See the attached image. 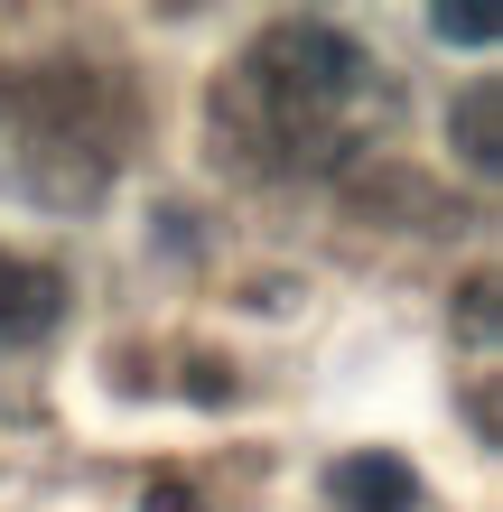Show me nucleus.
<instances>
[{"label": "nucleus", "mask_w": 503, "mask_h": 512, "mask_svg": "<svg viewBox=\"0 0 503 512\" xmlns=\"http://www.w3.org/2000/svg\"><path fill=\"white\" fill-rule=\"evenodd\" d=\"M224 149L271 177H336L392 122V75L336 19H271L215 94Z\"/></svg>", "instance_id": "1"}, {"label": "nucleus", "mask_w": 503, "mask_h": 512, "mask_svg": "<svg viewBox=\"0 0 503 512\" xmlns=\"http://www.w3.org/2000/svg\"><path fill=\"white\" fill-rule=\"evenodd\" d=\"M131 159V94L94 56H38L0 75V187L47 215H84Z\"/></svg>", "instance_id": "2"}, {"label": "nucleus", "mask_w": 503, "mask_h": 512, "mask_svg": "<svg viewBox=\"0 0 503 512\" xmlns=\"http://www.w3.org/2000/svg\"><path fill=\"white\" fill-rule=\"evenodd\" d=\"M56 317H66V280H56L47 261H28V252H0V336L38 345Z\"/></svg>", "instance_id": "3"}, {"label": "nucleus", "mask_w": 503, "mask_h": 512, "mask_svg": "<svg viewBox=\"0 0 503 512\" xmlns=\"http://www.w3.org/2000/svg\"><path fill=\"white\" fill-rule=\"evenodd\" d=\"M327 503L336 512H410L420 503V475H410L401 457H382V447H364V457L327 466Z\"/></svg>", "instance_id": "4"}, {"label": "nucleus", "mask_w": 503, "mask_h": 512, "mask_svg": "<svg viewBox=\"0 0 503 512\" xmlns=\"http://www.w3.org/2000/svg\"><path fill=\"white\" fill-rule=\"evenodd\" d=\"M457 149H466V168H476V177H494V75H476V84H466V103H457Z\"/></svg>", "instance_id": "5"}, {"label": "nucleus", "mask_w": 503, "mask_h": 512, "mask_svg": "<svg viewBox=\"0 0 503 512\" xmlns=\"http://www.w3.org/2000/svg\"><path fill=\"white\" fill-rule=\"evenodd\" d=\"M429 28L448 47H494V10H429Z\"/></svg>", "instance_id": "6"}, {"label": "nucleus", "mask_w": 503, "mask_h": 512, "mask_svg": "<svg viewBox=\"0 0 503 512\" xmlns=\"http://www.w3.org/2000/svg\"><path fill=\"white\" fill-rule=\"evenodd\" d=\"M466 336H476V354H494V270L466 280Z\"/></svg>", "instance_id": "7"}, {"label": "nucleus", "mask_w": 503, "mask_h": 512, "mask_svg": "<svg viewBox=\"0 0 503 512\" xmlns=\"http://www.w3.org/2000/svg\"><path fill=\"white\" fill-rule=\"evenodd\" d=\"M150 512H196V494H187V485L168 475V485H150Z\"/></svg>", "instance_id": "8"}]
</instances>
